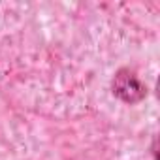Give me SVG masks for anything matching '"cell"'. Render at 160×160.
Segmentation results:
<instances>
[{
    "instance_id": "6da1fadb",
    "label": "cell",
    "mask_w": 160,
    "mask_h": 160,
    "mask_svg": "<svg viewBox=\"0 0 160 160\" xmlns=\"http://www.w3.org/2000/svg\"><path fill=\"white\" fill-rule=\"evenodd\" d=\"M115 92L124 102H138L145 94L141 83L138 81V77L134 73H128V72H121L117 75V79H115Z\"/></svg>"
}]
</instances>
